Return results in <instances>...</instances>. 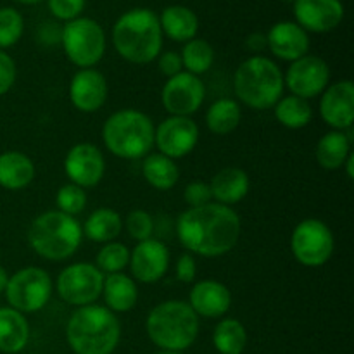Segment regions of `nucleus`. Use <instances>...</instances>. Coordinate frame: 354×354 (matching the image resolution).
Segmentation results:
<instances>
[{"label": "nucleus", "mask_w": 354, "mask_h": 354, "mask_svg": "<svg viewBox=\"0 0 354 354\" xmlns=\"http://www.w3.org/2000/svg\"><path fill=\"white\" fill-rule=\"evenodd\" d=\"M85 3L86 0H47L52 16L59 21H64V23L82 17Z\"/></svg>", "instance_id": "nucleus-38"}, {"label": "nucleus", "mask_w": 354, "mask_h": 354, "mask_svg": "<svg viewBox=\"0 0 354 354\" xmlns=\"http://www.w3.org/2000/svg\"><path fill=\"white\" fill-rule=\"evenodd\" d=\"M154 123L138 109H121L111 114L102 127L107 151L121 159H140L154 147Z\"/></svg>", "instance_id": "nucleus-7"}, {"label": "nucleus", "mask_w": 354, "mask_h": 354, "mask_svg": "<svg viewBox=\"0 0 354 354\" xmlns=\"http://www.w3.org/2000/svg\"><path fill=\"white\" fill-rule=\"evenodd\" d=\"M187 303L199 318H221L230 310L232 292L218 280H201L190 289Z\"/></svg>", "instance_id": "nucleus-21"}, {"label": "nucleus", "mask_w": 354, "mask_h": 354, "mask_svg": "<svg viewBox=\"0 0 354 354\" xmlns=\"http://www.w3.org/2000/svg\"><path fill=\"white\" fill-rule=\"evenodd\" d=\"M156 354H183V353H178V351H159Z\"/></svg>", "instance_id": "nucleus-48"}, {"label": "nucleus", "mask_w": 354, "mask_h": 354, "mask_svg": "<svg viewBox=\"0 0 354 354\" xmlns=\"http://www.w3.org/2000/svg\"><path fill=\"white\" fill-rule=\"evenodd\" d=\"M109 86L106 76L95 68L78 69L69 83V100L80 113H97L107 100Z\"/></svg>", "instance_id": "nucleus-19"}, {"label": "nucleus", "mask_w": 354, "mask_h": 354, "mask_svg": "<svg viewBox=\"0 0 354 354\" xmlns=\"http://www.w3.org/2000/svg\"><path fill=\"white\" fill-rule=\"evenodd\" d=\"M102 297L107 310L113 313H128L137 306L138 287L130 275L123 272L104 275Z\"/></svg>", "instance_id": "nucleus-23"}, {"label": "nucleus", "mask_w": 354, "mask_h": 354, "mask_svg": "<svg viewBox=\"0 0 354 354\" xmlns=\"http://www.w3.org/2000/svg\"><path fill=\"white\" fill-rule=\"evenodd\" d=\"M12 2H17V3H24V6H33V3H38V2H41V0H12Z\"/></svg>", "instance_id": "nucleus-47"}, {"label": "nucleus", "mask_w": 354, "mask_h": 354, "mask_svg": "<svg viewBox=\"0 0 354 354\" xmlns=\"http://www.w3.org/2000/svg\"><path fill=\"white\" fill-rule=\"evenodd\" d=\"M64 171L71 183L82 189L99 185L106 175V159L102 151L88 142L73 145L64 158Z\"/></svg>", "instance_id": "nucleus-15"}, {"label": "nucleus", "mask_w": 354, "mask_h": 354, "mask_svg": "<svg viewBox=\"0 0 354 354\" xmlns=\"http://www.w3.org/2000/svg\"><path fill=\"white\" fill-rule=\"evenodd\" d=\"M7 282H9V273L6 272L3 266H0V294H3V290H6Z\"/></svg>", "instance_id": "nucleus-46"}, {"label": "nucleus", "mask_w": 354, "mask_h": 354, "mask_svg": "<svg viewBox=\"0 0 354 354\" xmlns=\"http://www.w3.org/2000/svg\"><path fill=\"white\" fill-rule=\"evenodd\" d=\"M54 292V283L47 270L40 266H26L9 277L6 299L10 308L19 313H37L44 310Z\"/></svg>", "instance_id": "nucleus-9"}, {"label": "nucleus", "mask_w": 354, "mask_h": 354, "mask_svg": "<svg viewBox=\"0 0 354 354\" xmlns=\"http://www.w3.org/2000/svg\"><path fill=\"white\" fill-rule=\"evenodd\" d=\"M24 33L23 14L14 7L0 9V50L14 47Z\"/></svg>", "instance_id": "nucleus-35"}, {"label": "nucleus", "mask_w": 354, "mask_h": 354, "mask_svg": "<svg viewBox=\"0 0 354 354\" xmlns=\"http://www.w3.org/2000/svg\"><path fill=\"white\" fill-rule=\"evenodd\" d=\"M245 47H248L251 52H254L256 55H259L258 52L265 50V48L268 47V44H266V35L265 33H251L248 37V40H245Z\"/></svg>", "instance_id": "nucleus-44"}, {"label": "nucleus", "mask_w": 354, "mask_h": 354, "mask_svg": "<svg viewBox=\"0 0 354 354\" xmlns=\"http://www.w3.org/2000/svg\"><path fill=\"white\" fill-rule=\"evenodd\" d=\"M183 201L189 204V207H201L213 203L209 183L206 182H190L183 190Z\"/></svg>", "instance_id": "nucleus-39"}, {"label": "nucleus", "mask_w": 354, "mask_h": 354, "mask_svg": "<svg viewBox=\"0 0 354 354\" xmlns=\"http://www.w3.org/2000/svg\"><path fill=\"white\" fill-rule=\"evenodd\" d=\"M206 99L204 82L196 75L182 71L168 78L161 92V102L169 116H187L201 109Z\"/></svg>", "instance_id": "nucleus-13"}, {"label": "nucleus", "mask_w": 354, "mask_h": 354, "mask_svg": "<svg viewBox=\"0 0 354 354\" xmlns=\"http://www.w3.org/2000/svg\"><path fill=\"white\" fill-rule=\"evenodd\" d=\"M296 23L308 33H328L344 19L341 0H294Z\"/></svg>", "instance_id": "nucleus-17"}, {"label": "nucleus", "mask_w": 354, "mask_h": 354, "mask_svg": "<svg viewBox=\"0 0 354 354\" xmlns=\"http://www.w3.org/2000/svg\"><path fill=\"white\" fill-rule=\"evenodd\" d=\"M131 279L142 283H156L168 273L169 249L165 242L158 239L137 242L133 251H130Z\"/></svg>", "instance_id": "nucleus-16"}, {"label": "nucleus", "mask_w": 354, "mask_h": 354, "mask_svg": "<svg viewBox=\"0 0 354 354\" xmlns=\"http://www.w3.org/2000/svg\"><path fill=\"white\" fill-rule=\"evenodd\" d=\"M213 346L220 354H242L248 346V330L237 318H221L213 332Z\"/></svg>", "instance_id": "nucleus-32"}, {"label": "nucleus", "mask_w": 354, "mask_h": 354, "mask_svg": "<svg viewBox=\"0 0 354 354\" xmlns=\"http://www.w3.org/2000/svg\"><path fill=\"white\" fill-rule=\"evenodd\" d=\"M83 230L75 216L61 211H45L31 221L28 228V244L40 258L48 261H64L80 249Z\"/></svg>", "instance_id": "nucleus-6"}, {"label": "nucleus", "mask_w": 354, "mask_h": 354, "mask_svg": "<svg viewBox=\"0 0 354 354\" xmlns=\"http://www.w3.org/2000/svg\"><path fill=\"white\" fill-rule=\"evenodd\" d=\"M266 44L275 57L294 62L310 52V35L296 21H280L266 33Z\"/></svg>", "instance_id": "nucleus-20"}, {"label": "nucleus", "mask_w": 354, "mask_h": 354, "mask_svg": "<svg viewBox=\"0 0 354 354\" xmlns=\"http://www.w3.org/2000/svg\"><path fill=\"white\" fill-rule=\"evenodd\" d=\"M82 230L83 237H86L88 241L97 242V244H107L120 237L121 230H123V218L111 207H99L86 218Z\"/></svg>", "instance_id": "nucleus-28"}, {"label": "nucleus", "mask_w": 354, "mask_h": 354, "mask_svg": "<svg viewBox=\"0 0 354 354\" xmlns=\"http://www.w3.org/2000/svg\"><path fill=\"white\" fill-rule=\"evenodd\" d=\"M175 272H176V279H178L180 282L192 283L197 275V263H196V258H194V254L185 252V254L180 256L178 261H176Z\"/></svg>", "instance_id": "nucleus-42"}, {"label": "nucleus", "mask_w": 354, "mask_h": 354, "mask_svg": "<svg viewBox=\"0 0 354 354\" xmlns=\"http://www.w3.org/2000/svg\"><path fill=\"white\" fill-rule=\"evenodd\" d=\"M159 16L151 9L137 7L118 17L113 26V45L118 54L131 64H149L162 50Z\"/></svg>", "instance_id": "nucleus-2"}, {"label": "nucleus", "mask_w": 354, "mask_h": 354, "mask_svg": "<svg viewBox=\"0 0 354 354\" xmlns=\"http://www.w3.org/2000/svg\"><path fill=\"white\" fill-rule=\"evenodd\" d=\"M37 175L35 162L30 156L19 151H7L0 154V187L7 190L26 189Z\"/></svg>", "instance_id": "nucleus-25"}, {"label": "nucleus", "mask_w": 354, "mask_h": 354, "mask_svg": "<svg viewBox=\"0 0 354 354\" xmlns=\"http://www.w3.org/2000/svg\"><path fill=\"white\" fill-rule=\"evenodd\" d=\"M353 145V128L346 131L332 130L325 133L318 140L317 149H315V158L320 168L327 171H335L344 166L346 159L351 154Z\"/></svg>", "instance_id": "nucleus-24"}, {"label": "nucleus", "mask_w": 354, "mask_h": 354, "mask_svg": "<svg viewBox=\"0 0 354 354\" xmlns=\"http://www.w3.org/2000/svg\"><path fill=\"white\" fill-rule=\"evenodd\" d=\"M182 64L183 69L190 75H204L209 71L214 64V48L213 45L203 38H192L182 48Z\"/></svg>", "instance_id": "nucleus-33"}, {"label": "nucleus", "mask_w": 354, "mask_h": 354, "mask_svg": "<svg viewBox=\"0 0 354 354\" xmlns=\"http://www.w3.org/2000/svg\"><path fill=\"white\" fill-rule=\"evenodd\" d=\"M162 35L178 44H187L197 37L199 17L185 6H168L159 16Z\"/></svg>", "instance_id": "nucleus-26"}, {"label": "nucleus", "mask_w": 354, "mask_h": 354, "mask_svg": "<svg viewBox=\"0 0 354 354\" xmlns=\"http://www.w3.org/2000/svg\"><path fill=\"white\" fill-rule=\"evenodd\" d=\"M16 75L17 71L14 59L6 50H0V97L6 95L12 88Z\"/></svg>", "instance_id": "nucleus-40"}, {"label": "nucleus", "mask_w": 354, "mask_h": 354, "mask_svg": "<svg viewBox=\"0 0 354 354\" xmlns=\"http://www.w3.org/2000/svg\"><path fill=\"white\" fill-rule=\"evenodd\" d=\"M145 330L161 351L183 353L199 335V317L187 301L169 299L152 308L145 320Z\"/></svg>", "instance_id": "nucleus-4"}, {"label": "nucleus", "mask_w": 354, "mask_h": 354, "mask_svg": "<svg viewBox=\"0 0 354 354\" xmlns=\"http://www.w3.org/2000/svg\"><path fill=\"white\" fill-rule=\"evenodd\" d=\"M335 239L330 227L318 218H306L290 235V251L299 265L320 268L334 254Z\"/></svg>", "instance_id": "nucleus-10"}, {"label": "nucleus", "mask_w": 354, "mask_h": 354, "mask_svg": "<svg viewBox=\"0 0 354 354\" xmlns=\"http://www.w3.org/2000/svg\"><path fill=\"white\" fill-rule=\"evenodd\" d=\"M30 341V324L14 308H0V353L17 354Z\"/></svg>", "instance_id": "nucleus-27"}, {"label": "nucleus", "mask_w": 354, "mask_h": 354, "mask_svg": "<svg viewBox=\"0 0 354 354\" xmlns=\"http://www.w3.org/2000/svg\"><path fill=\"white\" fill-rule=\"evenodd\" d=\"M61 45L73 64L80 69L93 68L106 54V33L92 17H76L62 26Z\"/></svg>", "instance_id": "nucleus-8"}, {"label": "nucleus", "mask_w": 354, "mask_h": 354, "mask_svg": "<svg viewBox=\"0 0 354 354\" xmlns=\"http://www.w3.org/2000/svg\"><path fill=\"white\" fill-rule=\"evenodd\" d=\"M61 33L62 28L55 23H45L44 26L38 31V37H40V41L45 45H55L61 44Z\"/></svg>", "instance_id": "nucleus-43"}, {"label": "nucleus", "mask_w": 354, "mask_h": 354, "mask_svg": "<svg viewBox=\"0 0 354 354\" xmlns=\"http://www.w3.org/2000/svg\"><path fill=\"white\" fill-rule=\"evenodd\" d=\"M342 168H346V175H348L349 180L354 178V152L348 156V159H346L344 166Z\"/></svg>", "instance_id": "nucleus-45"}, {"label": "nucleus", "mask_w": 354, "mask_h": 354, "mask_svg": "<svg viewBox=\"0 0 354 354\" xmlns=\"http://www.w3.org/2000/svg\"><path fill=\"white\" fill-rule=\"evenodd\" d=\"M124 227H127L128 235L133 241H147L154 235V218L144 209H133L128 213L127 220H124Z\"/></svg>", "instance_id": "nucleus-37"}, {"label": "nucleus", "mask_w": 354, "mask_h": 354, "mask_svg": "<svg viewBox=\"0 0 354 354\" xmlns=\"http://www.w3.org/2000/svg\"><path fill=\"white\" fill-rule=\"evenodd\" d=\"M275 120L289 130L306 128L313 120V107L310 100H304L296 95H282L279 102L273 106Z\"/></svg>", "instance_id": "nucleus-31"}, {"label": "nucleus", "mask_w": 354, "mask_h": 354, "mask_svg": "<svg viewBox=\"0 0 354 354\" xmlns=\"http://www.w3.org/2000/svg\"><path fill=\"white\" fill-rule=\"evenodd\" d=\"M283 83L289 88L290 95L301 97L304 100L315 99L330 85V68L318 55L306 54L304 57L290 62L289 69L283 75Z\"/></svg>", "instance_id": "nucleus-12"}, {"label": "nucleus", "mask_w": 354, "mask_h": 354, "mask_svg": "<svg viewBox=\"0 0 354 354\" xmlns=\"http://www.w3.org/2000/svg\"><path fill=\"white\" fill-rule=\"evenodd\" d=\"M104 273L92 263H73L59 273L55 290L71 306H90L102 296Z\"/></svg>", "instance_id": "nucleus-11"}, {"label": "nucleus", "mask_w": 354, "mask_h": 354, "mask_svg": "<svg viewBox=\"0 0 354 354\" xmlns=\"http://www.w3.org/2000/svg\"><path fill=\"white\" fill-rule=\"evenodd\" d=\"M66 339L75 354H113L121 341V324L106 306L90 304L69 317Z\"/></svg>", "instance_id": "nucleus-3"}, {"label": "nucleus", "mask_w": 354, "mask_h": 354, "mask_svg": "<svg viewBox=\"0 0 354 354\" xmlns=\"http://www.w3.org/2000/svg\"><path fill=\"white\" fill-rule=\"evenodd\" d=\"M242 221L230 206L209 203L187 207L176 218V237L190 254L220 258L230 252L241 239Z\"/></svg>", "instance_id": "nucleus-1"}, {"label": "nucleus", "mask_w": 354, "mask_h": 354, "mask_svg": "<svg viewBox=\"0 0 354 354\" xmlns=\"http://www.w3.org/2000/svg\"><path fill=\"white\" fill-rule=\"evenodd\" d=\"M128 263H130V249L116 241L104 244L95 256V266L104 275L123 272Z\"/></svg>", "instance_id": "nucleus-34"}, {"label": "nucleus", "mask_w": 354, "mask_h": 354, "mask_svg": "<svg viewBox=\"0 0 354 354\" xmlns=\"http://www.w3.org/2000/svg\"><path fill=\"white\" fill-rule=\"evenodd\" d=\"M283 90L282 69L265 55H251L235 69L234 92L239 102L251 109H272L283 95Z\"/></svg>", "instance_id": "nucleus-5"}, {"label": "nucleus", "mask_w": 354, "mask_h": 354, "mask_svg": "<svg viewBox=\"0 0 354 354\" xmlns=\"http://www.w3.org/2000/svg\"><path fill=\"white\" fill-rule=\"evenodd\" d=\"M158 68L166 78H171V76L178 75V73L183 71V64H182V57H180L178 52H161L158 55Z\"/></svg>", "instance_id": "nucleus-41"}, {"label": "nucleus", "mask_w": 354, "mask_h": 354, "mask_svg": "<svg viewBox=\"0 0 354 354\" xmlns=\"http://www.w3.org/2000/svg\"><path fill=\"white\" fill-rule=\"evenodd\" d=\"M249 187H251L249 175L237 166H228V168L220 169L209 182L211 196H213L214 203L230 207L241 203L248 196Z\"/></svg>", "instance_id": "nucleus-22"}, {"label": "nucleus", "mask_w": 354, "mask_h": 354, "mask_svg": "<svg viewBox=\"0 0 354 354\" xmlns=\"http://www.w3.org/2000/svg\"><path fill=\"white\" fill-rule=\"evenodd\" d=\"M86 203H88V197H86L85 189L75 185V183H66V185H62L57 190V196H55L57 211L69 214V216H76V214L83 213L86 207Z\"/></svg>", "instance_id": "nucleus-36"}, {"label": "nucleus", "mask_w": 354, "mask_h": 354, "mask_svg": "<svg viewBox=\"0 0 354 354\" xmlns=\"http://www.w3.org/2000/svg\"><path fill=\"white\" fill-rule=\"evenodd\" d=\"M282 2H294V0H282Z\"/></svg>", "instance_id": "nucleus-49"}, {"label": "nucleus", "mask_w": 354, "mask_h": 354, "mask_svg": "<svg viewBox=\"0 0 354 354\" xmlns=\"http://www.w3.org/2000/svg\"><path fill=\"white\" fill-rule=\"evenodd\" d=\"M241 121L242 107L241 102H237L235 99H228V97L218 99L206 111V127L214 135L232 133L234 130H237Z\"/></svg>", "instance_id": "nucleus-30"}, {"label": "nucleus", "mask_w": 354, "mask_h": 354, "mask_svg": "<svg viewBox=\"0 0 354 354\" xmlns=\"http://www.w3.org/2000/svg\"><path fill=\"white\" fill-rule=\"evenodd\" d=\"M320 116L332 130L346 131L354 121V85L351 80H341L325 88L320 99Z\"/></svg>", "instance_id": "nucleus-18"}, {"label": "nucleus", "mask_w": 354, "mask_h": 354, "mask_svg": "<svg viewBox=\"0 0 354 354\" xmlns=\"http://www.w3.org/2000/svg\"><path fill=\"white\" fill-rule=\"evenodd\" d=\"M142 173L149 185L156 190L173 189L180 180V169L176 162L159 152L145 156L142 162Z\"/></svg>", "instance_id": "nucleus-29"}, {"label": "nucleus", "mask_w": 354, "mask_h": 354, "mask_svg": "<svg viewBox=\"0 0 354 354\" xmlns=\"http://www.w3.org/2000/svg\"><path fill=\"white\" fill-rule=\"evenodd\" d=\"M199 127L192 118L168 116L154 130V145L159 154L169 159H182L196 149Z\"/></svg>", "instance_id": "nucleus-14"}]
</instances>
